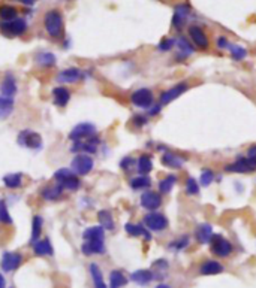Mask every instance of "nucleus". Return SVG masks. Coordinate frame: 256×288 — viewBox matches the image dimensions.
Segmentation results:
<instances>
[{
	"label": "nucleus",
	"mask_w": 256,
	"mask_h": 288,
	"mask_svg": "<svg viewBox=\"0 0 256 288\" xmlns=\"http://www.w3.org/2000/svg\"><path fill=\"white\" fill-rule=\"evenodd\" d=\"M45 32L51 38H60L63 35V15L57 9H51L44 15Z\"/></svg>",
	"instance_id": "obj_1"
},
{
	"label": "nucleus",
	"mask_w": 256,
	"mask_h": 288,
	"mask_svg": "<svg viewBox=\"0 0 256 288\" xmlns=\"http://www.w3.org/2000/svg\"><path fill=\"white\" fill-rule=\"evenodd\" d=\"M54 181L63 190H69V191H77L81 187V181L78 175H75L71 169H66V167H62L54 173Z\"/></svg>",
	"instance_id": "obj_2"
},
{
	"label": "nucleus",
	"mask_w": 256,
	"mask_h": 288,
	"mask_svg": "<svg viewBox=\"0 0 256 288\" xmlns=\"http://www.w3.org/2000/svg\"><path fill=\"white\" fill-rule=\"evenodd\" d=\"M225 170L229 173H250L256 170V157H238L235 161L228 163L225 166Z\"/></svg>",
	"instance_id": "obj_3"
},
{
	"label": "nucleus",
	"mask_w": 256,
	"mask_h": 288,
	"mask_svg": "<svg viewBox=\"0 0 256 288\" xmlns=\"http://www.w3.org/2000/svg\"><path fill=\"white\" fill-rule=\"evenodd\" d=\"M208 245H210L211 252L216 257H220V258L229 257L232 254V249H234L232 248V243L226 237H223L222 234H213L211 239H210V242H208Z\"/></svg>",
	"instance_id": "obj_4"
},
{
	"label": "nucleus",
	"mask_w": 256,
	"mask_h": 288,
	"mask_svg": "<svg viewBox=\"0 0 256 288\" xmlns=\"http://www.w3.org/2000/svg\"><path fill=\"white\" fill-rule=\"evenodd\" d=\"M93 167H95V160L89 154H78L71 161V170L80 176L90 173L93 170Z\"/></svg>",
	"instance_id": "obj_5"
},
{
	"label": "nucleus",
	"mask_w": 256,
	"mask_h": 288,
	"mask_svg": "<svg viewBox=\"0 0 256 288\" xmlns=\"http://www.w3.org/2000/svg\"><path fill=\"white\" fill-rule=\"evenodd\" d=\"M17 141H18V145L20 146H24L27 149L38 151V149L42 148V138H41V135L36 133V132H33V130H29V129L21 130L18 133Z\"/></svg>",
	"instance_id": "obj_6"
},
{
	"label": "nucleus",
	"mask_w": 256,
	"mask_h": 288,
	"mask_svg": "<svg viewBox=\"0 0 256 288\" xmlns=\"http://www.w3.org/2000/svg\"><path fill=\"white\" fill-rule=\"evenodd\" d=\"M144 227L147 228V230H151V231H163V230H166L168 228V225H169V221H168V218L163 215V214H160V212H148L145 216H144Z\"/></svg>",
	"instance_id": "obj_7"
},
{
	"label": "nucleus",
	"mask_w": 256,
	"mask_h": 288,
	"mask_svg": "<svg viewBox=\"0 0 256 288\" xmlns=\"http://www.w3.org/2000/svg\"><path fill=\"white\" fill-rule=\"evenodd\" d=\"M27 30V23L23 18H15L12 21H2L0 23V32L8 38L21 36Z\"/></svg>",
	"instance_id": "obj_8"
},
{
	"label": "nucleus",
	"mask_w": 256,
	"mask_h": 288,
	"mask_svg": "<svg viewBox=\"0 0 256 288\" xmlns=\"http://www.w3.org/2000/svg\"><path fill=\"white\" fill-rule=\"evenodd\" d=\"M130 102L133 106L141 109H150L154 105V97L151 90L148 88H138L130 94Z\"/></svg>",
	"instance_id": "obj_9"
},
{
	"label": "nucleus",
	"mask_w": 256,
	"mask_h": 288,
	"mask_svg": "<svg viewBox=\"0 0 256 288\" xmlns=\"http://www.w3.org/2000/svg\"><path fill=\"white\" fill-rule=\"evenodd\" d=\"M95 135H96V127L92 123H80L71 130L69 139L74 142H80V141H86Z\"/></svg>",
	"instance_id": "obj_10"
},
{
	"label": "nucleus",
	"mask_w": 256,
	"mask_h": 288,
	"mask_svg": "<svg viewBox=\"0 0 256 288\" xmlns=\"http://www.w3.org/2000/svg\"><path fill=\"white\" fill-rule=\"evenodd\" d=\"M23 263V255L20 252H14V251H6L2 255V261H0V266H2L3 272H14L17 270Z\"/></svg>",
	"instance_id": "obj_11"
},
{
	"label": "nucleus",
	"mask_w": 256,
	"mask_h": 288,
	"mask_svg": "<svg viewBox=\"0 0 256 288\" xmlns=\"http://www.w3.org/2000/svg\"><path fill=\"white\" fill-rule=\"evenodd\" d=\"M83 78H86V73L78 69V68H68L62 72L57 73L56 81L59 84H75L78 81H81Z\"/></svg>",
	"instance_id": "obj_12"
},
{
	"label": "nucleus",
	"mask_w": 256,
	"mask_h": 288,
	"mask_svg": "<svg viewBox=\"0 0 256 288\" xmlns=\"http://www.w3.org/2000/svg\"><path fill=\"white\" fill-rule=\"evenodd\" d=\"M190 6L186 3L177 5L174 8V15H172V27H175L177 30H181L184 27V24L187 23L189 17H190Z\"/></svg>",
	"instance_id": "obj_13"
},
{
	"label": "nucleus",
	"mask_w": 256,
	"mask_h": 288,
	"mask_svg": "<svg viewBox=\"0 0 256 288\" xmlns=\"http://www.w3.org/2000/svg\"><path fill=\"white\" fill-rule=\"evenodd\" d=\"M101 144V139L98 136H92L86 141L74 142V146L71 148V152H89V154H96L98 152V145Z\"/></svg>",
	"instance_id": "obj_14"
},
{
	"label": "nucleus",
	"mask_w": 256,
	"mask_h": 288,
	"mask_svg": "<svg viewBox=\"0 0 256 288\" xmlns=\"http://www.w3.org/2000/svg\"><path fill=\"white\" fill-rule=\"evenodd\" d=\"M187 90H189V85H187L186 82H180V84L171 87L169 90H166V91H163V93L160 94V105L163 106V105L171 103L172 100H175V99H178L180 96H183Z\"/></svg>",
	"instance_id": "obj_15"
},
{
	"label": "nucleus",
	"mask_w": 256,
	"mask_h": 288,
	"mask_svg": "<svg viewBox=\"0 0 256 288\" xmlns=\"http://www.w3.org/2000/svg\"><path fill=\"white\" fill-rule=\"evenodd\" d=\"M189 36L193 42V45L199 50H207L210 45V41L207 38V33L199 26H190L189 27Z\"/></svg>",
	"instance_id": "obj_16"
},
{
	"label": "nucleus",
	"mask_w": 256,
	"mask_h": 288,
	"mask_svg": "<svg viewBox=\"0 0 256 288\" xmlns=\"http://www.w3.org/2000/svg\"><path fill=\"white\" fill-rule=\"evenodd\" d=\"M162 205V197H160V193H156V191H145L142 193L141 196V206L150 212L159 209Z\"/></svg>",
	"instance_id": "obj_17"
},
{
	"label": "nucleus",
	"mask_w": 256,
	"mask_h": 288,
	"mask_svg": "<svg viewBox=\"0 0 256 288\" xmlns=\"http://www.w3.org/2000/svg\"><path fill=\"white\" fill-rule=\"evenodd\" d=\"M18 91V87H17V81H15V76L8 72L2 81V84H0V96H3V97H9L12 99Z\"/></svg>",
	"instance_id": "obj_18"
},
{
	"label": "nucleus",
	"mask_w": 256,
	"mask_h": 288,
	"mask_svg": "<svg viewBox=\"0 0 256 288\" xmlns=\"http://www.w3.org/2000/svg\"><path fill=\"white\" fill-rule=\"evenodd\" d=\"M84 242H105V230L101 225H92L83 233Z\"/></svg>",
	"instance_id": "obj_19"
},
{
	"label": "nucleus",
	"mask_w": 256,
	"mask_h": 288,
	"mask_svg": "<svg viewBox=\"0 0 256 288\" xmlns=\"http://www.w3.org/2000/svg\"><path fill=\"white\" fill-rule=\"evenodd\" d=\"M175 47H177V50H178L177 57H178L180 60H184V59L190 57V56L195 53V47H193L184 36H180L178 39H175Z\"/></svg>",
	"instance_id": "obj_20"
},
{
	"label": "nucleus",
	"mask_w": 256,
	"mask_h": 288,
	"mask_svg": "<svg viewBox=\"0 0 256 288\" xmlns=\"http://www.w3.org/2000/svg\"><path fill=\"white\" fill-rule=\"evenodd\" d=\"M71 100V91L66 87H56L53 90V102L59 108H65Z\"/></svg>",
	"instance_id": "obj_21"
},
{
	"label": "nucleus",
	"mask_w": 256,
	"mask_h": 288,
	"mask_svg": "<svg viewBox=\"0 0 256 288\" xmlns=\"http://www.w3.org/2000/svg\"><path fill=\"white\" fill-rule=\"evenodd\" d=\"M184 163V158L180 157L177 152L172 151H165L162 155V164L169 167V169H181Z\"/></svg>",
	"instance_id": "obj_22"
},
{
	"label": "nucleus",
	"mask_w": 256,
	"mask_h": 288,
	"mask_svg": "<svg viewBox=\"0 0 256 288\" xmlns=\"http://www.w3.org/2000/svg\"><path fill=\"white\" fill-rule=\"evenodd\" d=\"M225 270V267L216 261V260H207L199 266V273L204 276H213V275H219Z\"/></svg>",
	"instance_id": "obj_23"
},
{
	"label": "nucleus",
	"mask_w": 256,
	"mask_h": 288,
	"mask_svg": "<svg viewBox=\"0 0 256 288\" xmlns=\"http://www.w3.org/2000/svg\"><path fill=\"white\" fill-rule=\"evenodd\" d=\"M125 231L132 236V237H139L142 236L145 240H151V234L150 231L142 225V224H133V222H128L125 224Z\"/></svg>",
	"instance_id": "obj_24"
},
{
	"label": "nucleus",
	"mask_w": 256,
	"mask_h": 288,
	"mask_svg": "<svg viewBox=\"0 0 256 288\" xmlns=\"http://www.w3.org/2000/svg\"><path fill=\"white\" fill-rule=\"evenodd\" d=\"M213 234V227L208 222H202L195 228V237L199 243H208Z\"/></svg>",
	"instance_id": "obj_25"
},
{
	"label": "nucleus",
	"mask_w": 256,
	"mask_h": 288,
	"mask_svg": "<svg viewBox=\"0 0 256 288\" xmlns=\"http://www.w3.org/2000/svg\"><path fill=\"white\" fill-rule=\"evenodd\" d=\"M130 279L138 285H147L154 279V273L148 269H139L130 275Z\"/></svg>",
	"instance_id": "obj_26"
},
{
	"label": "nucleus",
	"mask_w": 256,
	"mask_h": 288,
	"mask_svg": "<svg viewBox=\"0 0 256 288\" xmlns=\"http://www.w3.org/2000/svg\"><path fill=\"white\" fill-rule=\"evenodd\" d=\"M33 252L39 257H44V255H53L54 249L48 239H41L33 243Z\"/></svg>",
	"instance_id": "obj_27"
},
{
	"label": "nucleus",
	"mask_w": 256,
	"mask_h": 288,
	"mask_svg": "<svg viewBox=\"0 0 256 288\" xmlns=\"http://www.w3.org/2000/svg\"><path fill=\"white\" fill-rule=\"evenodd\" d=\"M81 251L86 255L105 254V242H84L81 245Z\"/></svg>",
	"instance_id": "obj_28"
},
{
	"label": "nucleus",
	"mask_w": 256,
	"mask_h": 288,
	"mask_svg": "<svg viewBox=\"0 0 256 288\" xmlns=\"http://www.w3.org/2000/svg\"><path fill=\"white\" fill-rule=\"evenodd\" d=\"M63 188L60 185H54V187H44L41 191V197L44 200H50V202H56L62 197Z\"/></svg>",
	"instance_id": "obj_29"
},
{
	"label": "nucleus",
	"mask_w": 256,
	"mask_h": 288,
	"mask_svg": "<svg viewBox=\"0 0 256 288\" xmlns=\"http://www.w3.org/2000/svg\"><path fill=\"white\" fill-rule=\"evenodd\" d=\"M14 112V99L0 96V120H6Z\"/></svg>",
	"instance_id": "obj_30"
},
{
	"label": "nucleus",
	"mask_w": 256,
	"mask_h": 288,
	"mask_svg": "<svg viewBox=\"0 0 256 288\" xmlns=\"http://www.w3.org/2000/svg\"><path fill=\"white\" fill-rule=\"evenodd\" d=\"M3 184L9 190H17L23 185V173H8L3 176Z\"/></svg>",
	"instance_id": "obj_31"
},
{
	"label": "nucleus",
	"mask_w": 256,
	"mask_h": 288,
	"mask_svg": "<svg viewBox=\"0 0 256 288\" xmlns=\"http://www.w3.org/2000/svg\"><path fill=\"white\" fill-rule=\"evenodd\" d=\"M98 221H99V224L104 230H114V227H116L113 214L107 209H102V211L98 212Z\"/></svg>",
	"instance_id": "obj_32"
},
{
	"label": "nucleus",
	"mask_w": 256,
	"mask_h": 288,
	"mask_svg": "<svg viewBox=\"0 0 256 288\" xmlns=\"http://www.w3.org/2000/svg\"><path fill=\"white\" fill-rule=\"evenodd\" d=\"M90 275H92L95 288H108V285H107L105 281H104L102 270L99 269V266H98L96 263H92V264H90Z\"/></svg>",
	"instance_id": "obj_33"
},
{
	"label": "nucleus",
	"mask_w": 256,
	"mask_h": 288,
	"mask_svg": "<svg viewBox=\"0 0 256 288\" xmlns=\"http://www.w3.org/2000/svg\"><path fill=\"white\" fill-rule=\"evenodd\" d=\"M136 169L139 172V175H148L153 170V160L150 155L142 154L138 160H136Z\"/></svg>",
	"instance_id": "obj_34"
},
{
	"label": "nucleus",
	"mask_w": 256,
	"mask_h": 288,
	"mask_svg": "<svg viewBox=\"0 0 256 288\" xmlns=\"http://www.w3.org/2000/svg\"><path fill=\"white\" fill-rule=\"evenodd\" d=\"M42 225H44V219L41 215H35L32 218V234H30V243L33 245L36 240H39L41 233H42Z\"/></svg>",
	"instance_id": "obj_35"
},
{
	"label": "nucleus",
	"mask_w": 256,
	"mask_h": 288,
	"mask_svg": "<svg viewBox=\"0 0 256 288\" xmlns=\"http://www.w3.org/2000/svg\"><path fill=\"white\" fill-rule=\"evenodd\" d=\"M128 284V278L122 270H113L110 273V288H123Z\"/></svg>",
	"instance_id": "obj_36"
},
{
	"label": "nucleus",
	"mask_w": 256,
	"mask_h": 288,
	"mask_svg": "<svg viewBox=\"0 0 256 288\" xmlns=\"http://www.w3.org/2000/svg\"><path fill=\"white\" fill-rule=\"evenodd\" d=\"M36 63L42 68H53L56 65V56L53 53H48V51H42L36 56Z\"/></svg>",
	"instance_id": "obj_37"
},
{
	"label": "nucleus",
	"mask_w": 256,
	"mask_h": 288,
	"mask_svg": "<svg viewBox=\"0 0 256 288\" xmlns=\"http://www.w3.org/2000/svg\"><path fill=\"white\" fill-rule=\"evenodd\" d=\"M130 188L132 190H145L151 187V179L147 175H139L130 179Z\"/></svg>",
	"instance_id": "obj_38"
},
{
	"label": "nucleus",
	"mask_w": 256,
	"mask_h": 288,
	"mask_svg": "<svg viewBox=\"0 0 256 288\" xmlns=\"http://www.w3.org/2000/svg\"><path fill=\"white\" fill-rule=\"evenodd\" d=\"M18 18V11L12 5H2L0 6V20L3 21H12Z\"/></svg>",
	"instance_id": "obj_39"
},
{
	"label": "nucleus",
	"mask_w": 256,
	"mask_h": 288,
	"mask_svg": "<svg viewBox=\"0 0 256 288\" xmlns=\"http://www.w3.org/2000/svg\"><path fill=\"white\" fill-rule=\"evenodd\" d=\"M175 184H177V176H175V175H168V176H165V178L159 182V193H160V194H168V193L174 188Z\"/></svg>",
	"instance_id": "obj_40"
},
{
	"label": "nucleus",
	"mask_w": 256,
	"mask_h": 288,
	"mask_svg": "<svg viewBox=\"0 0 256 288\" xmlns=\"http://www.w3.org/2000/svg\"><path fill=\"white\" fill-rule=\"evenodd\" d=\"M189 243H190V237L187 234H181L180 237H177L175 240H172L168 245V248L171 251H183V249H186L189 246Z\"/></svg>",
	"instance_id": "obj_41"
},
{
	"label": "nucleus",
	"mask_w": 256,
	"mask_h": 288,
	"mask_svg": "<svg viewBox=\"0 0 256 288\" xmlns=\"http://www.w3.org/2000/svg\"><path fill=\"white\" fill-rule=\"evenodd\" d=\"M0 224H12V216L8 211V206H6V202L2 199L0 200Z\"/></svg>",
	"instance_id": "obj_42"
},
{
	"label": "nucleus",
	"mask_w": 256,
	"mask_h": 288,
	"mask_svg": "<svg viewBox=\"0 0 256 288\" xmlns=\"http://www.w3.org/2000/svg\"><path fill=\"white\" fill-rule=\"evenodd\" d=\"M228 50L231 51V57H232L234 60H237V62L246 59V56H247V50H246L244 47H241V45H234V44H231Z\"/></svg>",
	"instance_id": "obj_43"
},
{
	"label": "nucleus",
	"mask_w": 256,
	"mask_h": 288,
	"mask_svg": "<svg viewBox=\"0 0 256 288\" xmlns=\"http://www.w3.org/2000/svg\"><path fill=\"white\" fill-rule=\"evenodd\" d=\"M213 181H214V172H213L211 169H204V170L201 172V176H199L201 185H202V187H208V185L213 184Z\"/></svg>",
	"instance_id": "obj_44"
},
{
	"label": "nucleus",
	"mask_w": 256,
	"mask_h": 288,
	"mask_svg": "<svg viewBox=\"0 0 256 288\" xmlns=\"http://www.w3.org/2000/svg\"><path fill=\"white\" fill-rule=\"evenodd\" d=\"M186 193L190 194V196L199 194V185H198V181L193 176H189L186 179Z\"/></svg>",
	"instance_id": "obj_45"
},
{
	"label": "nucleus",
	"mask_w": 256,
	"mask_h": 288,
	"mask_svg": "<svg viewBox=\"0 0 256 288\" xmlns=\"http://www.w3.org/2000/svg\"><path fill=\"white\" fill-rule=\"evenodd\" d=\"M174 47H175V39H172V38H165V39H162V41L159 42L157 50L162 51V53H166V51H171Z\"/></svg>",
	"instance_id": "obj_46"
},
{
	"label": "nucleus",
	"mask_w": 256,
	"mask_h": 288,
	"mask_svg": "<svg viewBox=\"0 0 256 288\" xmlns=\"http://www.w3.org/2000/svg\"><path fill=\"white\" fill-rule=\"evenodd\" d=\"M133 164H136V160L135 158H132V157H125V158H122V161H120V167L123 169V170H129V169H132L133 167Z\"/></svg>",
	"instance_id": "obj_47"
},
{
	"label": "nucleus",
	"mask_w": 256,
	"mask_h": 288,
	"mask_svg": "<svg viewBox=\"0 0 256 288\" xmlns=\"http://www.w3.org/2000/svg\"><path fill=\"white\" fill-rule=\"evenodd\" d=\"M147 121H148V118H147L145 115H133V120H132L133 126H136L138 129L142 127V126H145Z\"/></svg>",
	"instance_id": "obj_48"
},
{
	"label": "nucleus",
	"mask_w": 256,
	"mask_h": 288,
	"mask_svg": "<svg viewBox=\"0 0 256 288\" xmlns=\"http://www.w3.org/2000/svg\"><path fill=\"white\" fill-rule=\"evenodd\" d=\"M229 45H231V44H229V41H228L225 36H219V38H217V48H219V50H228Z\"/></svg>",
	"instance_id": "obj_49"
},
{
	"label": "nucleus",
	"mask_w": 256,
	"mask_h": 288,
	"mask_svg": "<svg viewBox=\"0 0 256 288\" xmlns=\"http://www.w3.org/2000/svg\"><path fill=\"white\" fill-rule=\"evenodd\" d=\"M160 111H162V105H160V103H159V105H153V106L148 109V117H154V115H157Z\"/></svg>",
	"instance_id": "obj_50"
},
{
	"label": "nucleus",
	"mask_w": 256,
	"mask_h": 288,
	"mask_svg": "<svg viewBox=\"0 0 256 288\" xmlns=\"http://www.w3.org/2000/svg\"><path fill=\"white\" fill-rule=\"evenodd\" d=\"M156 269H159V270H166L168 269V263H166V260H157V261H154V264H153Z\"/></svg>",
	"instance_id": "obj_51"
},
{
	"label": "nucleus",
	"mask_w": 256,
	"mask_h": 288,
	"mask_svg": "<svg viewBox=\"0 0 256 288\" xmlns=\"http://www.w3.org/2000/svg\"><path fill=\"white\" fill-rule=\"evenodd\" d=\"M247 155H249V157H256V144H255V145H252V146H249V149H247Z\"/></svg>",
	"instance_id": "obj_52"
},
{
	"label": "nucleus",
	"mask_w": 256,
	"mask_h": 288,
	"mask_svg": "<svg viewBox=\"0 0 256 288\" xmlns=\"http://www.w3.org/2000/svg\"><path fill=\"white\" fill-rule=\"evenodd\" d=\"M0 288H8V287H6V281H5L3 275H0Z\"/></svg>",
	"instance_id": "obj_53"
},
{
	"label": "nucleus",
	"mask_w": 256,
	"mask_h": 288,
	"mask_svg": "<svg viewBox=\"0 0 256 288\" xmlns=\"http://www.w3.org/2000/svg\"><path fill=\"white\" fill-rule=\"evenodd\" d=\"M21 2L24 3V5H27V6H32L33 3H36L38 0H21Z\"/></svg>",
	"instance_id": "obj_54"
},
{
	"label": "nucleus",
	"mask_w": 256,
	"mask_h": 288,
	"mask_svg": "<svg viewBox=\"0 0 256 288\" xmlns=\"http://www.w3.org/2000/svg\"><path fill=\"white\" fill-rule=\"evenodd\" d=\"M156 288H171V287H169V285H166V284H159Z\"/></svg>",
	"instance_id": "obj_55"
}]
</instances>
